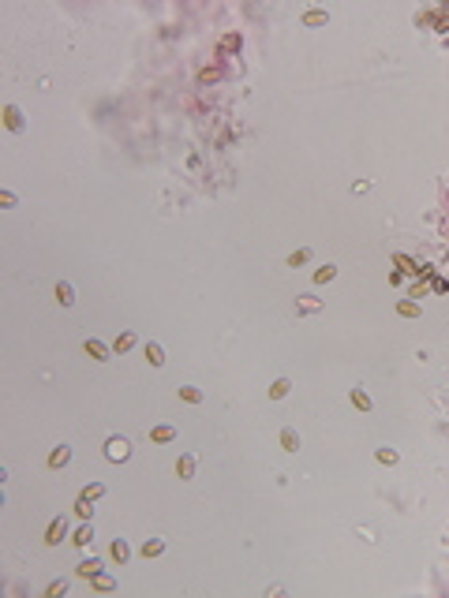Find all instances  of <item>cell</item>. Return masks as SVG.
I'll use <instances>...</instances> for the list:
<instances>
[{
    "label": "cell",
    "instance_id": "3957f363",
    "mask_svg": "<svg viewBox=\"0 0 449 598\" xmlns=\"http://www.w3.org/2000/svg\"><path fill=\"white\" fill-rule=\"evenodd\" d=\"M64 535H68V523H64V520H52V523H49V531H45V542H49V546H56Z\"/></svg>",
    "mask_w": 449,
    "mask_h": 598
},
{
    "label": "cell",
    "instance_id": "ffe728a7",
    "mask_svg": "<svg viewBox=\"0 0 449 598\" xmlns=\"http://www.w3.org/2000/svg\"><path fill=\"white\" fill-rule=\"evenodd\" d=\"M288 389H292V385H288V378H281V381H273V389H270V396H273V400H281V396H285V393H288Z\"/></svg>",
    "mask_w": 449,
    "mask_h": 598
},
{
    "label": "cell",
    "instance_id": "ba28073f",
    "mask_svg": "<svg viewBox=\"0 0 449 598\" xmlns=\"http://www.w3.org/2000/svg\"><path fill=\"white\" fill-rule=\"evenodd\" d=\"M4 120H8L11 131H23V112H19L15 105H8V109H4Z\"/></svg>",
    "mask_w": 449,
    "mask_h": 598
},
{
    "label": "cell",
    "instance_id": "9c48e42d",
    "mask_svg": "<svg viewBox=\"0 0 449 598\" xmlns=\"http://www.w3.org/2000/svg\"><path fill=\"white\" fill-rule=\"evenodd\" d=\"M109 553H112V561H120V564H124L127 557H131V550H127V542H124V539H116V542H112V550H109Z\"/></svg>",
    "mask_w": 449,
    "mask_h": 598
},
{
    "label": "cell",
    "instance_id": "d6986e66",
    "mask_svg": "<svg viewBox=\"0 0 449 598\" xmlns=\"http://www.w3.org/2000/svg\"><path fill=\"white\" fill-rule=\"evenodd\" d=\"M94 587H98V591H112V587H116V580H112V576H101V572H98V576H94Z\"/></svg>",
    "mask_w": 449,
    "mask_h": 598
},
{
    "label": "cell",
    "instance_id": "83f0119b",
    "mask_svg": "<svg viewBox=\"0 0 449 598\" xmlns=\"http://www.w3.org/2000/svg\"><path fill=\"white\" fill-rule=\"evenodd\" d=\"M64 591H68V583H64V580H52V583H49V595H52V598L64 595Z\"/></svg>",
    "mask_w": 449,
    "mask_h": 598
},
{
    "label": "cell",
    "instance_id": "6da1fadb",
    "mask_svg": "<svg viewBox=\"0 0 449 598\" xmlns=\"http://www.w3.org/2000/svg\"><path fill=\"white\" fill-rule=\"evenodd\" d=\"M105 456H109L112 463H124L127 456H131V441L127 438H109L105 441Z\"/></svg>",
    "mask_w": 449,
    "mask_h": 598
},
{
    "label": "cell",
    "instance_id": "d4e9b609",
    "mask_svg": "<svg viewBox=\"0 0 449 598\" xmlns=\"http://www.w3.org/2000/svg\"><path fill=\"white\" fill-rule=\"evenodd\" d=\"M90 539H94L90 527H79V531H75V542H79V546H90Z\"/></svg>",
    "mask_w": 449,
    "mask_h": 598
},
{
    "label": "cell",
    "instance_id": "8fae6325",
    "mask_svg": "<svg viewBox=\"0 0 449 598\" xmlns=\"http://www.w3.org/2000/svg\"><path fill=\"white\" fill-rule=\"evenodd\" d=\"M86 352H90L94 359H109V348H105L101 340H86Z\"/></svg>",
    "mask_w": 449,
    "mask_h": 598
},
{
    "label": "cell",
    "instance_id": "7a4b0ae2",
    "mask_svg": "<svg viewBox=\"0 0 449 598\" xmlns=\"http://www.w3.org/2000/svg\"><path fill=\"white\" fill-rule=\"evenodd\" d=\"M296 311L299 314H318V311H322V299H318V295H299V299H296Z\"/></svg>",
    "mask_w": 449,
    "mask_h": 598
},
{
    "label": "cell",
    "instance_id": "f546056e",
    "mask_svg": "<svg viewBox=\"0 0 449 598\" xmlns=\"http://www.w3.org/2000/svg\"><path fill=\"white\" fill-rule=\"evenodd\" d=\"M311 258V251H296V254H288V262H292V266H299V262H307Z\"/></svg>",
    "mask_w": 449,
    "mask_h": 598
},
{
    "label": "cell",
    "instance_id": "4316f807",
    "mask_svg": "<svg viewBox=\"0 0 449 598\" xmlns=\"http://www.w3.org/2000/svg\"><path fill=\"white\" fill-rule=\"evenodd\" d=\"M378 463H397V453L393 449H378Z\"/></svg>",
    "mask_w": 449,
    "mask_h": 598
},
{
    "label": "cell",
    "instance_id": "484cf974",
    "mask_svg": "<svg viewBox=\"0 0 449 598\" xmlns=\"http://www.w3.org/2000/svg\"><path fill=\"white\" fill-rule=\"evenodd\" d=\"M393 262H397V266H400V270H404V273H419V270H415V266H412V258H404V254H397V258H393Z\"/></svg>",
    "mask_w": 449,
    "mask_h": 598
},
{
    "label": "cell",
    "instance_id": "603a6c76",
    "mask_svg": "<svg viewBox=\"0 0 449 598\" xmlns=\"http://www.w3.org/2000/svg\"><path fill=\"white\" fill-rule=\"evenodd\" d=\"M83 494L90 497V501H98V497H105V486H101V482H90V486H86Z\"/></svg>",
    "mask_w": 449,
    "mask_h": 598
},
{
    "label": "cell",
    "instance_id": "cb8c5ba5",
    "mask_svg": "<svg viewBox=\"0 0 449 598\" xmlns=\"http://www.w3.org/2000/svg\"><path fill=\"white\" fill-rule=\"evenodd\" d=\"M221 75H225L221 68H202V75H199V79H202V83H217Z\"/></svg>",
    "mask_w": 449,
    "mask_h": 598
},
{
    "label": "cell",
    "instance_id": "44dd1931",
    "mask_svg": "<svg viewBox=\"0 0 449 598\" xmlns=\"http://www.w3.org/2000/svg\"><path fill=\"white\" fill-rule=\"evenodd\" d=\"M172 438H176V430H172V426H157V430H153V441H172Z\"/></svg>",
    "mask_w": 449,
    "mask_h": 598
},
{
    "label": "cell",
    "instance_id": "9a60e30c",
    "mask_svg": "<svg viewBox=\"0 0 449 598\" xmlns=\"http://www.w3.org/2000/svg\"><path fill=\"white\" fill-rule=\"evenodd\" d=\"M352 404H356L359 412H367V408H371V396H367L363 389H352Z\"/></svg>",
    "mask_w": 449,
    "mask_h": 598
},
{
    "label": "cell",
    "instance_id": "2e32d148",
    "mask_svg": "<svg viewBox=\"0 0 449 598\" xmlns=\"http://www.w3.org/2000/svg\"><path fill=\"white\" fill-rule=\"evenodd\" d=\"M112 348H116V352H127V348H135V333H120Z\"/></svg>",
    "mask_w": 449,
    "mask_h": 598
},
{
    "label": "cell",
    "instance_id": "8992f818",
    "mask_svg": "<svg viewBox=\"0 0 449 598\" xmlns=\"http://www.w3.org/2000/svg\"><path fill=\"white\" fill-rule=\"evenodd\" d=\"M68 460H71V449L68 445H60V449H52V453H49V467H64Z\"/></svg>",
    "mask_w": 449,
    "mask_h": 598
},
{
    "label": "cell",
    "instance_id": "f1b7e54d",
    "mask_svg": "<svg viewBox=\"0 0 449 598\" xmlns=\"http://www.w3.org/2000/svg\"><path fill=\"white\" fill-rule=\"evenodd\" d=\"M397 311H400V314H404V318H415V314H419V307H415V303H400V307H397Z\"/></svg>",
    "mask_w": 449,
    "mask_h": 598
},
{
    "label": "cell",
    "instance_id": "7402d4cb",
    "mask_svg": "<svg viewBox=\"0 0 449 598\" xmlns=\"http://www.w3.org/2000/svg\"><path fill=\"white\" fill-rule=\"evenodd\" d=\"M75 512H79V516H83V520H90V512H94V508H90V497H86V494H83V497H79V505H75Z\"/></svg>",
    "mask_w": 449,
    "mask_h": 598
},
{
    "label": "cell",
    "instance_id": "52a82bcc",
    "mask_svg": "<svg viewBox=\"0 0 449 598\" xmlns=\"http://www.w3.org/2000/svg\"><path fill=\"white\" fill-rule=\"evenodd\" d=\"M56 299H60L64 307H71V303H75V288H71L68 280H60V284H56Z\"/></svg>",
    "mask_w": 449,
    "mask_h": 598
},
{
    "label": "cell",
    "instance_id": "e0dca14e",
    "mask_svg": "<svg viewBox=\"0 0 449 598\" xmlns=\"http://www.w3.org/2000/svg\"><path fill=\"white\" fill-rule=\"evenodd\" d=\"M180 396H184L187 404H199V400H202V393H199L195 385H184V389H180Z\"/></svg>",
    "mask_w": 449,
    "mask_h": 598
},
{
    "label": "cell",
    "instance_id": "30bf717a",
    "mask_svg": "<svg viewBox=\"0 0 449 598\" xmlns=\"http://www.w3.org/2000/svg\"><path fill=\"white\" fill-rule=\"evenodd\" d=\"M281 445H285L288 453H296V449H299V434H296V430H281Z\"/></svg>",
    "mask_w": 449,
    "mask_h": 598
},
{
    "label": "cell",
    "instance_id": "4dcf8cb0",
    "mask_svg": "<svg viewBox=\"0 0 449 598\" xmlns=\"http://www.w3.org/2000/svg\"><path fill=\"white\" fill-rule=\"evenodd\" d=\"M236 45H240V34H229L225 42H221V49H236Z\"/></svg>",
    "mask_w": 449,
    "mask_h": 598
},
{
    "label": "cell",
    "instance_id": "ac0fdd59",
    "mask_svg": "<svg viewBox=\"0 0 449 598\" xmlns=\"http://www.w3.org/2000/svg\"><path fill=\"white\" fill-rule=\"evenodd\" d=\"M337 277V270H333V266H322V270L314 273V284H326V280H333Z\"/></svg>",
    "mask_w": 449,
    "mask_h": 598
},
{
    "label": "cell",
    "instance_id": "5bb4252c",
    "mask_svg": "<svg viewBox=\"0 0 449 598\" xmlns=\"http://www.w3.org/2000/svg\"><path fill=\"white\" fill-rule=\"evenodd\" d=\"M157 553H165V542H161V539L143 542V557H157Z\"/></svg>",
    "mask_w": 449,
    "mask_h": 598
},
{
    "label": "cell",
    "instance_id": "5b68a950",
    "mask_svg": "<svg viewBox=\"0 0 449 598\" xmlns=\"http://www.w3.org/2000/svg\"><path fill=\"white\" fill-rule=\"evenodd\" d=\"M98 568H101V561H98V557H90V561H83L75 568V576H83V580H94V576H98Z\"/></svg>",
    "mask_w": 449,
    "mask_h": 598
},
{
    "label": "cell",
    "instance_id": "4fadbf2b",
    "mask_svg": "<svg viewBox=\"0 0 449 598\" xmlns=\"http://www.w3.org/2000/svg\"><path fill=\"white\" fill-rule=\"evenodd\" d=\"M322 23H330L326 11H307V15H303V26H322Z\"/></svg>",
    "mask_w": 449,
    "mask_h": 598
},
{
    "label": "cell",
    "instance_id": "277c9868",
    "mask_svg": "<svg viewBox=\"0 0 449 598\" xmlns=\"http://www.w3.org/2000/svg\"><path fill=\"white\" fill-rule=\"evenodd\" d=\"M176 475H180V479H191V475H195V456H191V453H184L176 460Z\"/></svg>",
    "mask_w": 449,
    "mask_h": 598
},
{
    "label": "cell",
    "instance_id": "7c38bea8",
    "mask_svg": "<svg viewBox=\"0 0 449 598\" xmlns=\"http://www.w3.org/2000/svg\"><path fill=\"white\" fill-rule=\"evenodd\" d=\"M146 359H150L153 367H161V363H165V352H161V344H146Z\"/></svg>",
    "mask_w": 449,
    "mask_h": 598
}]
</instances>
